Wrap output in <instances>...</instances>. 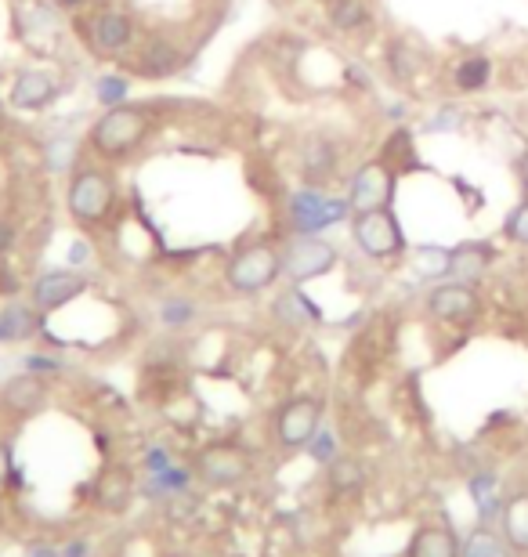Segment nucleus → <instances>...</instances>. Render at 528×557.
Returning a JSON list of instances; mask_svg holds the SVG:
<instances>
[{"label": "nucleus", "instance_id": "1", "mask_svg": "<svg viewBox=\"0 0 528 557\" xmlns=\"http://www.w3.org/2000/svg\"><path fill=\"white\" fill-rule=\"evenodd\" d=\"M145 134H149V116H145L138 105L123 102L98 116L91 134H87V142H91V149H95L102 160H127V156L145 142Z\"/></svg>", "mask_w": 528, "mask_h": 557}, {"label": "nucleus", "instance_id": "2", "mask_svg": "<svg viewBox=\"0 0 528 557\" xmlns=\"http://www.w3.org/2000/svg\"><path fill=\"white\" fill-rule=\"evenodd\" d=\"M66 207L76 225H102L116 207L113 178L98 167H80L66 189Z\"/></svg>", "mask_w": 528, "mask_h": 557}, {"label": "nucleus", "instance_id": "3", "mask_svg": "<svg viewBox=\"0 0 528 557\" xmlns=\"http://www.w3.org/2000/svg\"><path fill=\"white\" fill-rule=\"evenodd\" d=\"M351 218L348 196H326L322 189H301L290 196V228L297 236H322L326 228Z\"/></svg>", "mask_w": 528, "mask_h": 557}, {"label": "nucleus", "instance_id": "4", "mask_svg": "<svg viewBox=\"0 0 528 557\" xmlns=\"http://www.w3.org/2000/svg\"><path fill=\"white\" fill-rule=\"evenodd\" d=\"M283 275V254L268 243L243 246L225 268V283L236 293H261Z\"/></svg>", "mask_w": 528, "mask_h": 557}, {"label": "nucleus", "instance_id": "5", "mask_svg": "<svg viewBox=\"0 0 528 557\" xmlns=\"http://www.w3.org/2000/svg\"><path fill=\"white\" fill-rule=\"evenodd\" d=\"M351 239H355V246H359L366 257H373V261H391V257H398L406 250V232H402L398 218L391 214V207L355 214V221H351Z\"/></svg>", "mask_w": 528, "mask_h": 557}, {"label": "nucleus", "instance_id": "6", "mask_svg": "<svg viewBox=\"0 0 528 557\" xmlns=\"http://www.w3.org/2000/svg\"><path fill=\"white\" fill-rule=\"evenodd\" d=\"M391 199H395V170L387 167L384 160H373L355 170L351 189H348L351 218H355V214H366V210L391 207Z\"/></svg>", "mask_w": 528, "mask_h": 557}, {"label": "nucleus", "instance_id": "7", "mask_svg": "<svg viewBox=\"0 0 528 557\" xmlns=\"http://www.w3.org/2000/svg\"><path fill=\"white\" fill-rule=\"evenodd\" d=\"M337 265V250L322 236H297L283 250V272L290 275V283H308L319 279Z\"/></svg>", "mask_w": 528, "mask_h": 557}, {"label": "nucleus", "instance_id": "8", "mask_svg": "<svg viewBox=\"0 0 528 557\" xmlns=\"http://www.w3.org/2000/svg\"><path fill=\"white\" fill-rule=\"evenodd\" d=\"M134 40V22L127 11L105 8L91 15V26H87V44L95 48V55L102 58H116L131 48Z\"/></svg>", "mask_w": 528, "mask_h": 557}, {"label": "nucleus", "instance_id": "9", "mask_svg": "<svg viewBox=\"0 0 528 557\" xmlns=\"http://www.w3.org/2000/svg\"><path fill=\"white\" fill-rule=\"evenodd\" d=\"M427 312L438 322H453V326H463V322L478 319L481 312V297L474 293L471 283H442L427 293Z\"/></svg>", "mask_w": 528, "mask_h": 557}, {"label": "nucleus", "instance_id": "10", "mask_svg": "<svg viewBox=\"0 0 528 557\" xmlns=\"http://www.w3.org/2000/svg\"><path fill=\"white\" fill-rule=\"evenodd\" d=\"M185 66V51L174 37L167 33H152L149 40L138 44V55H134V73L149 76V80H167L178 69Z\"/></svg>", "mask_w": 528, "mask_h": 557}, {"label": "nucleus", "instance_id": "11", "mask_svg": "<svg viewBox=\"0 0 528 557\" xmlns=\"http://www.w3.org/2000/svg\"><path fill=\"white\" fill-rule=\"evenodd\" d=\"M319 420H322V406L315 398H293V402L283 406L279 420H275L279 442H283L286 449H301V445H308L319 435Z\"/></svg>", "mask_w": 528, "mask_h": 557}, {"label": "nucleus", "instance_id": "12", "mask_svg": "<svg viewBox=\"0 0 528 557\" xmlns=\"http://www.w3.org/2000/svg\"><path fill=\"white\" fill-rule=\"evenodd\" d=\"M87 290L84 275L69 272V268H51L33 283V304L40 312H55V308H66L69 301H76L80 293Z\"/></svg>", "mask_w": 528, "mask_h": 557}, {"label": "nucleus", "instance_id": "13", "mask_svg": "<svg viewBox=\"0 0 528 557\" xmlns=\"http://www.w3.org/2000/svg\"><path fill=\"white\" fill-rule=\"evenodd\" d=\"M58 95L55 76L44 73V69H22L15 80H11V105L22 109V113H40L44 105H51Z\"/></svg>", "mask_w": 528, "mask_h": 557}, {"label": "nucleus", "instance_id": "14", "mask_svg": "<svg viewBox=\"0 0 528 557\" xmlns=\"http://www.w3.org/2000/svg\"><path fill=\"white\" fill-rule=\"evenodd\" d=\"M199 471H203V478H210L217 485H232L239 478H246L250 460L239 449H232V445H214V449L199 456Z\"/></svg>", "mask_w": 528, "mask_h": 557}, {"label": "nucleus", "instance_id": "15", "mask_svg": "<svg viewBox=\"0 0 528 557\" xmlns=\"http://www.w3.org/2000/svg\"><path fill=\"white\" fill-rule=\"evenodd\" d=\"M492 257H496V250H492L489 243H463V246H456V250H449V268H445V275H453L456 283H474V279L485 275V268L492 265Z\"/></svg>", "mask_w": 528, "mask_h": 557}, {"label": "nucleus", "instance_id": "16", "mask_svg": "<svg viewBox=\"0 0 528 557\" xmlns=\"http://www.w3.org/2000/svg\"><path fill=\"white\" fill-rule=\"evenodd\" d=\"M301 167H304L308 185H312V189H322V185L337 174V149H333L326 138H308L301 152Z\"/></svg>", "mask_w": 528, "mask_h": 557}, {"label": "nucleus", "instance_id": "17", "mask_svg": "<svg viewBox=\"0 0 528 557\" xmlns=\"http://www.w3.org/2000/svg\"><path fill=\"white\" fill-rule=\"evenodd\" d=\"M460 539H456L453 529L445 525H424L416 529L413 547H409V557H460Z\"/></svg>", "mask_w": 528, "mask_h": 557}, {"label": "nucleus", "instance_id": "18", "mask_svg": "<svg viewBox=\"0 0 528 557\" xmlns=\"http://www.w3.org/2000/svg\"><path fill=\"white\" fill-rule=\"evenodd\" d=\"M44 395H48V388H44V380L37 377V373H22V377L8 380L4 384V406L15 409V413H29V409H37L40 402H44Z\"/></svg>", "mask_w": 528, "mask_h": 557}, {"label": "nucleus", "instance_id": "19", "mask_svg": "<svg viewBox=\"0 0 528 557\" xmlns=\"http://www.w3.org/2000/svg\"><path fill=\"white\" fill-rule=\"evenodd\" d=\"M503 539H507V547L528 554V492L510 496L503 507Z\"/></svg>", "mask_w": 528, "mask_h": 557}, {"label": "nucleus", "instance_id": "20", "mask_svg": "<svg viewBox=\"0 0 528 557\" xmlns=\"http://www.w3.org/2000/svg\"><path fill=\"white\" fill-rule=\"evenodd\" d=\"M326 19L337 33H362L373 22V11H369L366 0H330Z\"/></svg>", "mask_w": 528, "mask_h": 557}, {"label": "nucleus", "instance_id": "21", "mask_svg": "<svg viewBox=\"0 0 528 557\" xmlns=\"http://www.w3.org/2000/svg\"><path fill=\"white\" fill-rule=\"evenodd\" d=\"M489 80H492V62L485 55L463 58L460 66L453 69V87L456 91H463V95H478V91H485Z\"/></svg>", "mask_w": 528, "mask_h": 557}, {"label": "nucleus", "instance_id": "22", "mask_svg": "<svg viewBox=\"0 0 528 557\" xmlns=\"http://www.w3.org/2000/svg\"><path fill=\"white\" fill-rule=\"evenodd\" d=\"M420 51L409 44V40H395L391 48H387V69H391V76H395L398 84H409V80H416V73H420Z\"/></svg>", "mask_w": 528, "mask_h": 557}, {"label": "nucleus", "instance_id": "23", "mask_svg": "<svg viewBox=\"0 0 528 557\" xmlns=\"http://www.w3.org/2000/svg\"><path fill=\"white\" fill-rule=\"evenodd\" d=\"M0 330H4V337L8 340H29L40 330L37 312L26 308V304H8V308L0 312Z\"/></svg>", "mask_w": 528, "mask_h": 557}, {"label": "nucleus", "instance_id": "24", "mask_svg": "<svg viewBox=\"0 0 528 557\" xmlns=\"http://www.w3.org/2000/svg\"><path fill=\"white\" fill-rule=\"evenodd\" d=\"M275 308H279V315H283L286 322H293V326H301V322H315V319H322V315H319V308H315V304L308 301V297H304L301 290L283 293V297H279V304H275Z\"/></svg>", "mask_w": 528, "mask_h": 557}, {"label": "nucleus", "instance_id": "25", "mask_svg": "<svg viewBox=\"0 0 528 557\" xmlns=\"http://www.w3.org/2000/svg\"><path fill=\"white\" fill-rule=\"evenodd\" d=\"M131 95V80L120 73H105L95 80V98L105 105V109H113V105H123Z\"/></svg>", "mask_w": 528, "mask_h": 557}, {"label": "nucleus", "instance_id": "26", "mask_svg": "<svg viewBox=\"0 0 528 557\" xmlns=\"http://www.w3.org/2000/svg\"><path fill=\"white\" fill-rule=\"evenodd\" d=\"M362 467L355 460H348V456H340V460H330V485L337 492H355L362 485Z\"/></svg>", "mask_w": 528, "mask_h": 557}, {"label": "nucleus", "instance_id": "27", "mask_svg": "<svg viewBox=\"0 0 528 557\" xmlns=\"http://www.w3.org/2000/svg\"><path fill=\"white\" fill-rule=\"evenodd\" d=\"M503 236H507L510 243L528 246V199H521L518 207L503 218Z\"/></svg>", "mask_w": 528, "mask_h": 557}, {"label": "nucleus", "instance_id": "28", "mask_svg": "<svg viewBox=\"0 0 528 557\" xmlns=\"http://www.w3.org/2000/svg\"><path fill=\"white\" fill-rule=\"evenodd\" d=\"M463 557H503V543L492 532H474L471 543L463 547Z\"/></svg>", "mask_w": 528, "mask_h": 557}, {"label": "nucleus", "instance_id": "29", "mask_svg": "<svg viewBox=\"0 0 528 557\" xmlns=\"http://www.w3.org/2000/svg\"><path fill=\"white\" fill-rule=\"evenodd\" d=\"M163 322L167 326H185V322L196 315V304L185 301V297H170V301H163Z\"/></svg>", "mask_w": 528, "mask_h": 557}, {"label": "nucleus", "instance_id": "30", "mask_svg": "<svg viewBox=\"0 0 528 557\" xmlns=\"http://www.w3.org/2000/svg\"><path fill=\"white\" fill-rule=\"evenodd\" d=\"M308 445H312V456H315V460H322V463H330V460H333V438L326 435V431H319V435H315Z\"/></svg>", "mask_w": 528, "mask_h": 557}, {"label": "nucleus", "instance_id": "31", "mask_svg": "<svg viewBox=\"0 0 528 557\" xmlns=\"http://www.w3.org/2000/svg\"><path fill=\"white\" fill-rule=\"evenodd\" d=\"M26 369H29V373H58V369H62V362L48 359V355H29Z\"/></svg>", "mask_w": 528, "mask_h": 557}, {"label": "nucleus", "instance_id": "32", "mask_svg": "<svg viewBox=\"0 0 528 557\" xmlns=\"http://www.w3.org/2000/svg\"><path fill=\"white\" fill-rule=\"evenodd\" d=\"M84 261H91V246H87L84 239H76V243L69 246V265H84Z\"/></svg>", "mask_w": 528, "mask_h": 557}, {"label": "nucleus", "instance_id": "33", "mask_svg": "<svg viewBox=\"0 0 528 557\" xmlns=\"http://www.w3.org/2000/svg\"><path fill=\"white\" fill-rule=\"evenodd\" d=\"M15 246V225L11 221H0V254H8Z\"/></svg>", "mask_w": 528, "mask_h": 557}, {"label": "nucleus", "instance_id": "34", "mask_svg": "<svg viewBox=\"0 0 528 557\" xmlns=\"http://www.w3.org/2000/svg\"><path fill=\"white\" fill-rule=\"evenodd\" d=\"M11 478V453H8V445H0V485L8 482Z\"/></svg>", "mask_w": 528, "mask_h": 557}, {"label": "nucleus", "instance_id": "35", "mask_svg": "<svg viewBox=\"0 0 528 557\" xmlns=\"http://www.w3.org/2000/svg\"><path fill=\"white\" fill-rule=\"evenodd\" d=\"M348 80H351V87H359V91H366L369 87V76L362 73L359 66H348Z\"/></svg>", "mask_w": 528, "mask_h": 557}, {"label": "nucleus", "instance_id": "36", "mask_svg": "<svg viewBox=\"0 0 528 557\" xmlns=\"http://www.w3.org/2000/svg\"><path fill=\"white\" fill-rule=\"evenodd\" d=\"M55 8H66V11H76V8H84L87 0H51Z\"/></svg>", "mask_w": 528, "mask_h": 557}, {"label": "nucleus", "instance_id": "37", "mask_svg": "<svg viewBox=\"0 0 528 557\" xmlns=\"http://www.w3.org/2000/svg\"><path fill=\"white\" fill-rule=\"evenodd\" d=\"M149 467H156V471H163V467H167V453H160V449H156V453L149 456Z\"/></svg>", "mask_w": 528, "mask_h": 557}, {"label": "nucleus", "instance_id": "38", "mask_svg": "<svg viewBox=\"0 0 528 557\" xmlns=\"http://www.w3.org/2000/svg\"><path fill=\"white\" fill-rule=\"evenodd\" d=\"M518 174H521V185L528 189V149H525V156L518 160Z\"/></svg>", "mask_w": 528, "mask_h": 557}, {"label": "nucleus", "instance_id": "39", "mask_svg": "<svg viewBox=\"0 0 528 557\" xmlns=\"http://www.w3.org/2000/svg\"><path fill=\"white\" fill-rule=\"evenodd\" d=\"M0 340H8V337H4V330H0Z\"/></svg>", "mask_w": 528, "mask_h": 557}]
</instances>
